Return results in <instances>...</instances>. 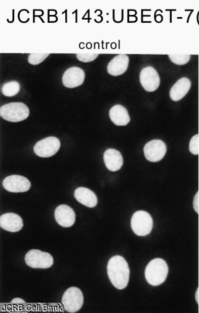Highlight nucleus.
Here are the masks:
<instances>
[{"instance_id":"16","label":"nucleus","mask_w":199,"mask_h":313,"mask_svg":"<svg viewBox=\"0 0 199 313\" xmlns=\"http://www.w3.org/2000/svg\"><path fill=\"white\" fill-rule=\"evenodd\" d=\"M104 160L106 167L111 172H117L123 165V158L119 151L108 149L105 151Z\"/></svg>"},{"instance_id":"24","label":"nucleus","mask_w":199,"mask_h":313,"mask_svg":"<svg viewBox=\"0 0 199 313\" xmlns=\"http://www.w3.org/2000/svg\"><path fill=\"white\" fill-rule=\"evenodd\" d=\"M193 207L196 213L198 214L199 212V191L196 192L195 197H194L193 201Z\"/></svg>"},{"instance_id":"12","label":"nucleus","mask_w":199,"mask_h":313,"mask_svg":"<svg viewBox=\"0 0 199 313\" xmlns=\"http://www.w3.org/2000/svg\"><path fill=\"white\" fill-rule=\"evenodd\" d=\"M55 218L57 222L63 227L72 226L75 223L76 215L70 207L62 205L57 207L55 211Z\"/></svg>"},{"instance_id":"22","label":"nucleus","mask_w":199,"mask_h":313,"mask_svg":"<svg viewBox=\"0 0 199 313\" xmlns=\"http://www.w3.org/2000/svg\"><path fill=\"white\" fill-rule=\"evenodd\" d=\"M189 150L194 155H198L199 153V136L196 135L192 137L189 142Z\"/></svg>"},{"instance_id":"19","label":"nucleus","mask_w":199,"mask_h":313,"mask_svg":"<svg viewBox=\"0 0 199 313\" xmlns=\"http://www.w3.org/2000/svg\"><path fill=\"white\" fill-rule=\"evenodd\" d=\"M20 89V84L18 82L15 81L9 82L3 85L2 93L7 97H13L19 93Z\"/></svg>"},{"instance_id":"9","label":"nucleus","mask_w":199,"mask_h":313,"mask_svg":"<svg viewBox=\"0 0 199 313\" xmlns=\"http://www.w3.org/2000/svg\"><path fill=\"white\" fill-rule=\"evenodd\" d=\"M167 147L163 141L153 140L147 142L143 148L146 159L152 163L159 162L166 153Z\"/></svg>"},{"instance_id":"3","label":"nucleus","mask_w":199,"mask_h":313,"mask_svg":"<svg viewBox=\"0 0 199 313\" xmlns=\"http://www.w3.org/2000/svg\"><path fill=\"white\" fill-rule=\"evenodd\" d=\"M30 110L27 106L20 102L5 104L0 108V116L6 121L18 123L29 117Z\"/></svg>"},{"instance_id":"11","label":"nucleus","mask_w":199,"mask_h":313,"mask_svg":"<svg viewBox=\"0 0 199 313\" xmlns=\"http://www.w3.org/2000/svg\"><path fill=\"white\" fill-rule=\"evenodd\" d=\"M85 72L80 67H72L67 69L62 77L63 84L69 89L75 88L85 82Z\"/></svg>"},{"instance_id":"7","label":"nucleus","mask_w":199,"mask_h":313,"mask_svg":"<svg viewBox=\"0 0 199 313\" xmlns=\"http://www.w3.org/2000/svg\"><path fill=\"white\" fill-rule=\"evenodd\" d=\"M61 147V142L55 137H49L37 142L34 153L40 158H49L56 154Z\"/></svg>"},{"instance_id":"27","label":"nucleus","mask_w":199,"mask_h":313,"mask_svg":"<svg viewBox=\"0 0 199 313\" xmlns=\"http://www.w3.org/2000/svg\"><path fill=\"white\" fill-rule=\"evenodd\" d=\"M198 214H199V212H198Z\"/></svg>"},{"instance_id":"15","label":"nucleus","mask_w":199,"mask_h":313,"mask_svg":"<svg viewBox=\"0 0 199 313\" xmlns=\"http://www.w3.org/2000/svg\"><path fill=\"white\" fill-rule=\"evenodd\" d=\"M191 87V82L187 77L179 80L170 91V96L174 102H178L186 96Z\"/></svg>"},{"instance_id":"14","label":"nucleus","mask_w":199,"mask_h":313,"mask_svg":"<svg viewBox=\"0 0 199 313\" xmlns=\"http://www.w3.org/2000/svg\"><path fill=\"white\" fill-rule=\"evenodd\" d=\"M129 58L127 55L120 54L108 64L107 71L110 75L117 76L123 75L128 70Z\"/></svg>"},{"instance_id":"21","label":"nucleus","mask_w":199,"mask_h":313,"mask_svg":"<svg viewBox=\"0 0 199 313\" xmlns=\"http://www.w3.org/2000/svg\"><path fill=\"white\" fill-rule=\"evenodd\" d=\"M50 55L46 53H32L29 55L28 62L32 65H38L43 62Z\"/></svg>"},{"instance_id":"1","label":"nucleus","mask_w":199,"mask_h":313,"mask_svg":"<svg viewBox=\"0 0 199 313\" xmlns=\"http://www.w3.org/2000/svg\"><path fill=\"white\" fill-rule=\"evenodd\" d=\"M109 279L113 286L118 289L126 288L130 278V269L126 259L121 256L111 257L107 265Z\"/></svg>"},{"instance_id":"8","label":"nucleus","mask_w":199,"mask_h":313,"mask_svg":"<svg viewBox=\"0 0 199 313\" xmlns=\"http://www.w3.org/2000/svg\"><path fill=\"white\" fill-rule=\"evenodd\" d=\"M140 81L143 89L147 92H154L160 85V77L153 67L143 68L140 72Z\"/></svg>"},{"instance_id":"13","label":"nucleus","mask_w":199,"mask_h":313,"mask_svg":"<svg viewBox=\"0 0 199 313\" xmlns=\"http://www.w3.org/2000/svg\"><path fill=\"white\" fill-rule=\"evenodd\" d=\"M0 226L11 232L20 231L24 226L21 216L15 213H7L0 218Z\"/></svg>"},{"instance_id":"6","label":"nucleus","mask_w":199,"mask_h":313,"mask_svg":"<svg viewBox=\"0 0 199 313\" xmlns=\"http://www.w3.org/2000/svg\"><path fill=\"white\" fill-rule=\"evenodd\" d=\"M62 302L64 310L68 312L79 311L84 303V297L81 290L76 287L68 288L63 294Z\"/></svg>"},{"instance_id":"23","label":"nucleus","mask_w":199,"mask_h":313,"mask_svg":"<svg viewBox=\"0 0 199 313\" xmlns=\"http://www.w3.org/2000/svg\"><path fill=\"white\" fill-rule=\"evenodd\" d=\"M98 56V54L94 53H81L76 54V57L78 61L85 63L94 61Z\"/></svg>"},{"instance_id":"10","label":"nucleus","mask_w":199,"mask_h":313,"mask_svg":"<svg viewBox=\"0 0 199 313\" xmlns=\"http://www.w3.org/2000/svg\"><path fill=\"white\" fill-rule=\"evenodd\" d=\"M5 189L11 192H24L29 190L31 183L29 179L19 175H13L4 179Z\"/></svg>"},{"instance_id":"25","label":"nucleus","mask_w":199,"mask_h":313,"mask_svg":"<svg viewBox=\"0 0 199 313\" xmlns=\"http://www.w3.org/2000/svg\"><path fill=\"white\" fill-rule=\"evenodd\" d=\"M12 303H25L26 302L20 298H15L11 302Z\"/></svg>"},{"instance_id":"17","label":"nucleus","mask_w":199,"mask_h":313,"mask_svg":"<svg viewBox=\"0 0 199 313\" xmlns=\"http://www.w3.org/2000/svg\"><path fill=\"white\" fill-rule=\"evenodd\" d=\"M74 196L80 204L88 208H94L98 204V198L89 188L78 187L75 190Z\"/></svg>"},{"instance_id":"20","label":"nucleus","mask_w":199,"mask_h":313,"mask_svg":"<svg viewBox=\"0 0 199 313\" xmlns=\"http://www.w3.org/2000/svg\"><path fill=\"white\" fill-rule=\"evenodd\" d=\"M169 57L171 61L177 65L183 66L190 61V55L170 54Z\"/></svg>"},{"instance_id":"5","label":"nucleus","mask_w":199,"mask_h":313,"mask_svg":"<svg viewBox=\"0 0 199 313\" xmlns=\"http://www.w3.org/2000/svg\"><path fill=\"white\" fill-rule=\"evenodd\" d=\"M26 264L35 269H47L54 264V259L49 253L39 250H31L27 253Z\"/></svg>"},{"instance_id":"26","label":"nucleus","mask_w":199,"mask_h":313,"mask_svg":"<svg viewBox=\"0 0 199 313\" xmlns=\"http://www.w3.org/2000/svg\"><path fill=\"white\" fill-rule=\"evenodd\" d=\"M196 301L197 303L199 302V289L198 288L196 293Z\"/></svg>"},{"instance_id":"4","label":"nucleus","mask_w":199,"mask_h":313,"mask_svg":"<svg viewBox=\"0 0 199 313\" xmlns=\"http://www.w3.org/2000/svg\"><path fill=\"white\" fill-rule=\"evenodd\" d=\"M131 227L137 236L145 237L151 232L153 227V220L147 212L138 211L132 216Z\"/></svg>"},{"instance_id":"2","label":"nucleus","mask_w":199,"mask_h":313,"mask_svg":"<svg viewBox=\"0 0 199 313\" xmlns=\"http://www.w3.org/2000/svg\"><path fill=\"white\" fill-rule=\"evenodd\" d=\"M145 273L148 283L152 286H158L163 284L168 277L169 266L163 259L156 258L147 264Z\"/></svg>"},{"instance_id":"18","label":"nucleus","mask_w":199,"mask_h":313,"mask_svg":"<svg viewBox=\"0 0 199 313\" xmlns=\"http://www.w3.org/2000/svg\"><path fill=\"white\" fill-rule=\"evenodd\" d=\"M109 117L115 125L126 126L131 122L127 109L122 105H115L109 110Z\"/></svg>"}]
</instances>
